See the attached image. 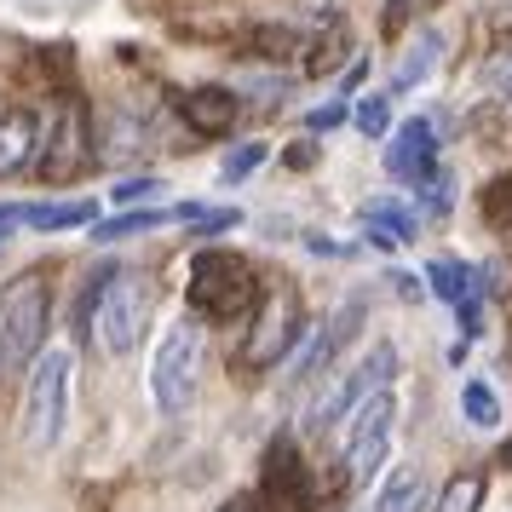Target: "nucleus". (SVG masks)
Wrapping results in <instances>:
<instances>
[{
    "label": "nucleus",
    "instance_id": "6ab92c4d",
    "mask_svg": "<svg viewBox=\"0 0 512 512\" xmlns=\"http://www.w3.org/2000/svg\"><path fill=\"white\" fill-rule=\"evenodd\" d=\"M489 495V478L484 472H455L449 484L438 489V501H432V512H478Z\"/></svg>",
    "mask_w": 512,
    "mask_h": 512
},
{
    "label": "nucleus",
    "instance_id": "5701e85b",
    "mask_svg": "<svg viewBox=\"0 0 512 512\" xmlns=\"http://www.w3.org/2000/svg\"><path fill=\"white\" fill-rule=\"evenodd\" d=\"M150 133H144V121L133 127V116H110V144H98V162H116V156H133L144 150Z\"/></svg>",
    "mask_w": 512,
    "mask_h": 512
},
{
    "label": "nucleus",
    "instance_id": "f03ea898",
    "mask_svg": "<svg viewBox=\"0 0 512 512\" xmlns=\"http://www.w3.org/2000/svg\"><path fill=\"white\" fill-rule=\"evenodd\" d=\"M52 323V277L47 271H18L0 288V374L29 369L47 346Z\"/></svg>",
    "mask_w": 512,
    "mask_h": 512
},
{
    "label": "nucleus",
    "instance_id": "c756f323",
    "mask_svg": "<svg viewBox=\"0 0 512 512\" xmlns=\"http://www.w3.org/2000/svg\"><path fill=\"white\" fill-rule=\"evenodd\" d=\"M501 98H507V104H512V64H507V70H501Z\"/></svg>",
    "mask_w": 512,
    "mask_h": 512
},
{
    "label": "nucleus",
    "instance_id": "0eeeda50",
    "mask_svg": "<svg viewBox=\"0 0 512 512\" xmlns=\"http://www.w3.org/2000/svg\"><path fill=\"white\" fill-rule=\"evenodd\" d=\"M93 162H98V144H93L87 104H81V98H64L58 116H52V127H47V139H41V150H35L41 185H70V179H81Z\"/></svg>",
    "mask_w": 512,
    "mask_h": 512
},
{
    "label": "nucleus",
    "instance_id": "4468645a",
    "mask_svg": "<svg viewBox=\"0 0 512 512\" xmlns=\"http://www.w3.org/2000/svg\"><path fill=\"white\" fill-rule=\"evenodd\" d=\"M41 150V116L35 110H0V179L24 173Z\"/></svg>",
    "mask_w": 512,
    "mask_h": 512
},
{
    "label": "nucleus",
    "instance_id": "f257e3e1",
    "mask_svg": "<svg viewBox=\"0 0 512 512\" xmlns=\"http://www.w3.org/2000/svg\"><path fill=\"white\" fill-rule=\"evenodd\" d=\"M185 305L196 323H242L259 305L254 265L231 248H202L185 271Z\"/></svg>",
    "mask_w": 512,
    "mask_h": 512
},
{
    "label": "nucleus",
    "instance_id": "4be33fe9",
    "mask_svg": "<svg viewBox=\"0 0 512 512\" xmlns=\"http://www.w3.org/2000/svg\"><path fill=\"white\" fill-rule=\"evenodd\" d=\"M346 52H351L346 24H328V35H317V41H311V58H305V70H311V75L340 70V64H346Z\"/></svg>",
    "mask_w": 512,
    "mask_h": 512
},
{
    "label": "nucleus",
    "instance_id": "39448f33",
    "mask_svg": "<svg viewBox=\"0 0 512 512\" xmlns=\"http://www.w3.org/2000/svg\"><path fill=\"white\" fill-rule=\"evenodd\" d=\"M305 334V300L300 288H271L259 294L254 305V323H248V340H242V369H277L288 351L300 346Z\"/></svg>",
    "mask_w": 512,
    "mask_h": 512
},
{
    "label": "nucleus",
    "instance_id": "2eb2a0df",
    "mask_svg": "<svg viewBox=\"0 0 512 512\" xmlns=\"http://www.w3.org/2000/svg\"><path fill=\"white\" fill-rule=\"evenodd\" d=\"M438 58H443V35H438V29H420L415 41H409V52L397 58V70H392V98L397 93H415L420 81L438 70Z\"/></svg>",
    "mask_w": 512,
    "mask_h": 512
},
{
    "label": "nucleus",
    "instance_id": "cd10ccee",
    "mask_svg": "<svg viewBox=\"0 0 512 512\" xmlns=\"http://www.w3.org/2000/svg\"><path fill=\"white\" fill-rule=\"evenodd\" d=\"M156 190H162L156 179H121V185H116V202H150Z\"/></svg>",
    "mask_w": 512,
    "mask_h": 512
},
{
    "label": "nucleus",
    "instance_id": "6e6552de",
    "mask_svg": "<svg viewBox=\"0 0 512 512\" xmlns=\"http://www.w3.org/2000/svg\"><path fill=\"white\" fill-rule=\"evenodd\" d=\"M144 317H150V294H144L133 277H110L104 282V294H98V311H93V334L98 346L110 351V357H133L144 340Z\"/></svg>",
    "mask_w": 512,
    "mask_h": 512
},
{
    "label": "nucleus",
    "instance_id": "20e7f679",
    "mask_svg": "<svg viewBox=\"0 0 512 512\" xmlns=\"http://www.w3.org/2000/svg\"><path fill=\"white\" fill-rule=\"evenodd\" d=\"M70 380L75 363L70 351H41L29 363V386H24V438L35 449H52L64 438V420H70Z\"/></svg>",
    "mask_w": 512,
    "mask_h": 512
},
{
    "label": "nucleus",
    "instance_id": "423d86ee",
    "mask_svg": "<svg viewBox=\"0 0 512 512\" xmlns=\"http://www.w3.org/2000/svg\"><path fill=\"white\" fill-rule=\"evenodd\" d=\"M392 432H397V397L392 392L363 397L346 415V484L351 489H363L380 478V466L392 455Z\"/></svg>",
    "mask_w": 512,
    "mask_h": 512
},
{
    "label": "nucleus",
    "instance_id": "9d476101",
    "mask_svg": "<svg viewBox=\"0 0 512 512\" xmlns=\"http://www.w3.org/2000/svg\"><path fill=\"white\" fill-rule=\"evenodd\" d=\"M392 374H397V346H392V340H380V346H369V357H363V363H357V369H351L346 380H340L317 409H311V426L328 432V426H334V420H346L363 397L386 392V386H392Z\"/></svg>",
    "mask_w": 512,
    "mask_h": 512
},
{
    "label": "nucleus",
    "instance_id": "f8f14e48",
    "mask_svg": "<svg viewBox=\"0 0 512 512\" xmlns=\"http://www.w3.org/2000/svg\"><path fill=\"white\" fill-rule=\"evenodd\" d=\"M179 116H185V127L196 139H225L236 127V116H242V98H236V87H219V81L185 87L179 93Z\"/></svg>",
    "mask_w": 512,
    "mask_h": 512
},
{
    "label": "nucleus",
    "instance_id": "a878e982",
    "mask_svg": "<svg viewBox=\"0 0 512 512\" xmlns=\"http://www.w3.org/2000/svg\"><path fill=\"white\" fill-rule=\"evenodd\" d=\"M432 6H438V0H386V18H380V24H386V35H397L415 12H432Z\"/></svg>",
    "mask_w": 512,
    "mask_h": 512
},
{
    "label": "nucleus",
    "instance_id": "f3484780",
    "mask_svg": "<svg viewBox=\"0 0 512 512\" xmlns=\"http://www.w3.org/2000/svg\"><path fill=\"white\" fill-rule=\"evenodd\" d=\"M426 282H432V294L449 300V305L478 300V282H472V271H466L461 259H432V265H426Z\"/></svg>",
    "mask_w": 512,
    "mask_h": 512
},
{
    "label": "nucleus",
    "instance_id": "7ed1b4c3",
    "mask_svg": "<svg viewBox=\"0 0 512 512\" xmlns=\"http://www.w3.org/2000/svg\"><path fill=\"white\" fill-rule=\"evenodd\" d=\"M196 374H202V323L179 317V323H167V334L156 340V357H150V397H156L162 415H185L190 409Z\"/></svg>",
    "mask_w": 512,
    "mask_h": 512
},
{
    "label": "nucleus",
    "instance_id": "9b49d317",
    "mask_svg": "<svg viewBox=\"0 0 512 512\" xmlns=\"http://www.w3.org/2000/svg\"><path fill=\"white\" fill-rule=\"evenodd\" d=\"M386 173L403 179V185H426L438 173V133H432L426 116H409L392 133V144H386Z\"/></svg>",
    "mask_w": 512,
    "mask_h": 512
},
{
    "label": "nucleus",
    "instance_id": "ddd939ff",
    "mask_svg": "<svg viewBox=\"0 0 512 512\" xmlns=\"http://www.w3.org/2000/svg\"><path fill=\"white\" fill-rule=\"evenodd\" d=\"M29 225V231H75L93 225V202H0V231Z\"/></svg>",
    "mask_w": 512,
    "mask_h": 512
},
{
    "label": "nucleus",
    "instance_id": "b1692460",
    "mask_svg": "<svg viewBox=\"0 0 512 512\" xmlns=\"http://www.w3.org/2000/svg\"><path fill=\"white\" fill-rule=\"evenodd\" d=\"M357 133L363 139H386V127H392V93H374V98H363L357 104Z\"/></svg>",
    "mask_w": 512,
    "mask_h": 512
},
{
    "label": "nucleus",
    "instance_id": "c85d7f7f",
    "mask_svg": "<svg viewBox=\"0 0 512 512\" xmlns=\"http://www.w3.org/2000/svg\"><path fill=\"white\" fill-rule=\"evenodd\" d=\"M219 512H259V507H254V495H231Z\"/></svg>",
    "mask_w": 512,
    "mask_h": 512
},
{
    "label": "nucleus",
    "instance_id": "7c9ffc66",
    "mask_svg": "<svg viewBox=\"0 0 512 512\" xmlns=\"http://www.w3.org/2000/svg\"><path fill=\"white\" fill-rule=\"evenodd\" d=\"M507 461H512V443H507Z\"/></svg>",
    "mask_w": 512,
    "mask_h": 512
},
{
    "label": "nucleus",
    "instance_id": "393cba45",
    "mask_svg": "<svg viewBox=\"0 0 512 512\" xmlns=\"http://www.w3.org/2000/svg\"><path fill=\"white\" fill-rule=\"evenodd\" d=\"M265 162V144H236L231 156H225V167H219V173H225V185H242V179H248V173H254V167Z\"/></svg>",
    "mask_w": 512,
    "mask_h": 512
},
{
    "label": "nucleus",
    "instance_id": "bb28decb",
    "mask_svg": "<svg viewBox=\"0 0 512 512\" xmlns=\"http://www.w3.org/2000/svg\"><path fill=\"white\" fill-rule=\"evenodd\" d=\"M340 121H346V98H334V104H317V110L305 116V127H311V133H334Z\"/></svg>",
    "mask_w": 512,
    "mask_h": 512
},
{
    "label": "nucleus",
    "instance_id": "dca6fc26",
    "mask_svg": "<svg viewBox=\"0 0 512 512\" xmlns=\"http://www.w3.org/2000/svg\"><path fill=\"white\" fill-rule=\"evenodd\" d=\"M426 507H432V495H426V472L420 466L392 472V484L380 489V501H374V512H426Z\"/></svg>",
    "mask_w": 512,
    "mask_h": 512
},
{
    "label": "nucleus",
    "instance_id": "aec40b11",
    "mask_svg": "<svg viewBox=\"0 0 512 512\" xmlns=\"http://www.w3.org/2000/svg\"><path fill=\"white\" fill-rule=\"evenodd\" d=\"M167 219H173V208H139V213H121V219H104V225H93V242H121V236L156 231V225H167Z\"/></svg>",
    "mask_w": 512,
    "mask_h": 512
},
{
    "label": "nucleus",
    "instance_id": "a211bd4d",
    "mask_svg": "<svg viewBox=\"0 0 512 512\" xmlns=\"http://www.w3.org/2000/svg\"><path fill=\"white\" fill-rule=\"evenodd\" d=\"M363 225H369L374 242H415V213L397 208V202H369Z\"/></svg>",
    "mask_w": 512,
    "mask_h": 512
},
{
    "label": "nucleus",
    "instance_id": "2f4dec72",
    "mask_svg": "<svg viewBox=\"0 0 512 512\" xmlns=\"http://www.w3.org/2000/svg\"><path fill=\"white\" fill-rule=\"evenodd\" d=\"M0 236H6V231H0Z\"/></svg>",
    "mask_w": 512,
    "mask_h": 512
},
{
    "label": "nucleus",
    "instance_id": "412c9836",
    "mask_svg": "<svg viewBox=\"0 0 512 512\" xmlns=\"http://www.w3.org/2000/svg\"><path fill=\"white\" fill-rule=\"evenodd\" d=\"M461 409L478 432H495V426H501V397H495V386H484V380H466L461 386Z\"/></svg>",
    "mask_w": 512,
    "mask_h": 512
},
{
    "label": "nucleus",
    "instance_id": "1a4fd4ad",
    "mask_svg": "<svg viewBox=\"0 0 512 512\" xmlns=\"http://www.w3.org/2000/svg\"><path fill=\"white\" fill-rule=\"evenodd\" d=\"M259 501L265 512H317V484L294 438H271L259 461Z\"/></svg>",
    "mask_w": 512,
    "mask_h": 512
}]
</instances>
